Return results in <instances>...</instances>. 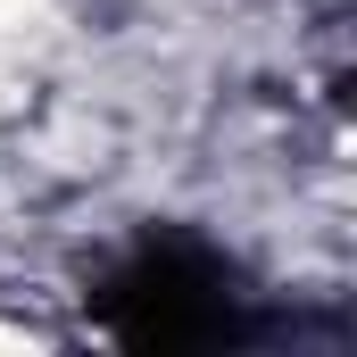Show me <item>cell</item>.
I'll use <instances>...</instances> for the list:
<instances>
[{
	"mask_svg": "<svg viewBox=\"0 0 357 357\" xmlns=\"http://www.w3.org/2000/svg\"><path fill=\"white\" fill-rule=\"evenodd\" d=\"M91 324L125 349H208V341H258L250 282L199 233H142L116 266L91 282Z\"/></svg>",
	"mask_w": 357,
	"mask_h": 357,
	"instance_id": "cell-1",
	"label": "cell"
}]
</instances>
